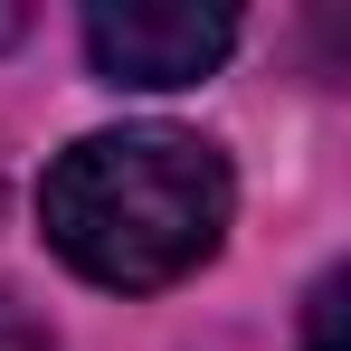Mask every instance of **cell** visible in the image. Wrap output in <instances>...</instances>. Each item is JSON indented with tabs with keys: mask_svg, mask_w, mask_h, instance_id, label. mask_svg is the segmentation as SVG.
I'll return each mask as SVG.
<instances>
[{
	"mask_svg": "<svg viewBox=\"0 0 351 351\" xmlns=\"http://www.w3.org/2000/svg\"><path fill=\"white\" fill-rule=\"evenodd\" d=\"M228 209H237L228 162L171 123L86 133L76 152H58V171L38 190L48 247L114 294H152L171 276H190L228 237Z\"/></svg>",
	"mask_w": 351,
	"mask_h": 351,
	"instance_id": "obj_1",
	"label": "cell"
},
{
	"mask_svg": "<svg viewBox=\"0 0 351 351\" xmlns=\"http://www.w3.org/2000/svg\"><path fill=\"white\" fill-rule=\"evenodd\" d=\"M0 351H48V332H38V323H29L10 294H0Z\"/></svg>",
	"mask_w": 351,
	"mask_h": 351,
	"instance_id": "obj_4",
	"label": "cell"
},
{
	"mask_svg": "<svg viewBox=\"0 0 351 351\" xmlns=\"http://www.w3.org/2000/svg\"><path fill=\"white\" fill-rule=\"evenodd\" d=\"M304 351H342V276L313 294V332H304Z\"/></svg>",
	"mask_w": 351,
	"mask_h": 351,
	"instance_id": "obj_3",
	"label": "cell"
},
{
	"mask_svg": "<svg viewBox=\"0 0 351 351\" xmlns=\"http://www.w3.org/2000/svg\"><path fill=\"white\" fill-rule=\"evenodd\" d=\"M237 48V19L219 0H95L86 10V58L105 86H199Z\"/></svg>",
	"mask_w": 351,
	"mask_h": 351,
	"instance_id": "obj_2",
	"label": "cell"
}]
</instances>
